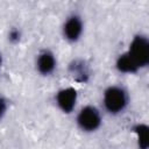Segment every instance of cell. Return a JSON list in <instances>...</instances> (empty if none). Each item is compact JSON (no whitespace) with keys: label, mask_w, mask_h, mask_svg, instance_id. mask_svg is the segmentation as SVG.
I'll list each match as a JSON object with an SVG mask.
<instances>
[{"label":"cell","mask_w":149,"mask_h":149,"mask_svg":"<svg viewBox=\"0 0 149 149\" xmlns=\"http://www.w3.org/2000/svg\"><path fill=\"white\" fill-rule=\"evenodd\" d=\"M63 36L69 42H77L84 33V22L78 14H71L66 17L62 27Z\"/></svg>","instance_id":"cell-4"},{"label":"cell","mask_w":149,"mask_h":149,"mask_svg":"<svg viewBox=\"0 0 149 149\" xmlns=\"http://www.w3.org/2000/svg\"><path fill=\"white\" fill-rule=\"evenodd\" d=\"M36 70L42 76H50L57 66V59L52 51L44 49L37 56L35 61Z\"/></svg>","instance_id":"cell-6"},{"label":"cell","mask_w":149,"mask_h":149,"mask_svg":"<svg viewBox=\"0 0 149 149\" xmlns=\"http://www.w3.org/2000/svg\"><path fill=\"white\" fill-rule=\"evenodd\" d=\"M126 52L139 69L146 68L149 64V41L147 36L142 34L135 35Z\"/></svg>","instance_id":"cell-3"},{"label":"cell","mask_w":149,"mask_h":149,"mask_svg":"<svg viewBox=\"0 0 149 149\" xmlns=\"http://www.w3.org/2000/svg\"><path fill=\"white\" fill-rule=\"evenodd\" d=\"M115 68L119 72L121 73H127V74H132V73H136L140 69L137 68V65L133 62V59L129 57V55L127 52L121 54L116 61H115Z\"/></svg>","instance_id":"cell-8"},{"label":"cell","mask_w":149,"mask_h":149,"mask_svg":"<svg viewBox=\"0 0 149 149\" xmlns=\"http://www.w3.org/2000/svg\"><path fill=\"white\" fill-rule=\"evenodd\" d=\"M1 65H2V56L0 54V70H1Z\"/></svg>","instance_id":"cell-12"},{"label":"cell","mask_w":149,"mask_h":149,"mask_svg":"<svg viewBox=\"0 0 149 149\" xmlns=\"http://www.w3.org/2000/svg\"><path fill=\"white\" fill-rule=\"evenodd\" d=\"M77 100H78V93H77V90L72 86L61 88L59 91H57L55 95L56 105L63 113H66V114L71 113L74 109Z\"/></svg>","instance_id":"cell-5"},{"label":"cell","mask_w":149,"mask_h":149,"mask_svg":"<svg viewBox=\"0 0 149 149\" xmlns=\"http://www.w3.org/2000/svg\"><path fill=\"white\" fill-rule=\"evenodd\" d=\"M7 108H8V104L7 100L0 95V120L5 116V114L7 113Z\"/></svg>","instance_id":"cell-11"},{"label":"cell","mask_w":149,"mask_h":149,"mask_svg":"<svg viewBox=\"0 0 149 149\" xmlns=\"http://www.w3.org/2000/svg\"><path fill=\"white\" fill-rule=\"evenodd\" d=\"M21 38V31L17 29V28H13L9 30L8 33V40L12 42V43H17Z\"/></svg>","instance_id":"cell-10"},{"label":"cell","mask_w":149,"mask_h":149,"mask_svg":"<svg viewBox=\"0 0 149 149\" xmlns=\"http://www.w3.org/2000/svg\"><path fill=\"white\" fill-rule=\"evenodd\" d=\"M139 149H148L149 147V127L146 123H137L134 127Z\"/></svg>","instance_id":"cell-9"},{"label":"cell","mask_w":149,"mask_h":149,"mask_svg":"<svg viewBox=\"0 0 149 149\" xmlns=\"http://www.w3.org/2000/svg\"><path fill=\"white\" fill-rule=\"evenodd\" d=\"M70 74L76 81L85 83L90 77V70L86 63L81 59H74L69 66Z\"/></svg>","instance_id":"cell-7"},{"label":"cell","mask_w":149,"mask_h":149,"mask_svg":"<svg viewBox=\"0 0 149 149\" xmlns=\"http://www.w3.org/2000/svg\"><path fill=\"white\" fill-rule=\"evenodd\" d=\"M102 104L109 114H121L128 107L129 94L125 87L120 85H111L104 91Z\"/></svg>","instance_id":"cell-1"},{"label":"cell","mask_w":149,"mask_h":149,"mask_svg":"<svg viewBox=\"0 0 149 149\" xmlns=\"http://www.w3.org/2000/svg\"><path fill=\"white\" fill-rule=\"evenodd\" d=\"M76 122L79 129L85 133L97 132L102 123L101 112L93 105H86L78 112Z\"/></svg>","instance_id":"cell-2"}]
</instances>
